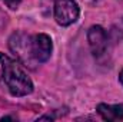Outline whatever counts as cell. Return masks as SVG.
I'll return each mask as SVG.
<instances>
[{
	"label": "cell",
	"instance_id": "cell-1",
	"mask_svg": "<svg viewBox=\"0 0 123 122\" xmlns=\"http://www.w3.org/2000/svg\"><path fill=\"white\" fill-rule=\"evenodd\" d=\"M3 81L13 96H26L33 92V82L19 62L0 52Z\"/></svg>",
	"mask_w": 123,
	"mask_h": 122
},
{
	"label": "cell",
	"instance_id": "cell-2",
	"mask_svg": "<svg viewBox=\"0 0 123 122\" xmlns=\"http://www.w3.org/2000/svg\"><path fill=\"white\" fill-rule=\"evenodd\" d=\"M52 50H53V43L50 36L44 33H37L29 37V53L33 65L47 62L52 56Z\"/></svg>",
	"mask_w": 123,
	"mask_h": 122
},
{
	"label": "cell",
	"instance_id": "cell-3",
	"mask_svg": "<svg viewBox=\"0 0 123 122\" xmlns=\"http://www.w3.org/2000/svg\"><path fill=\"white\" fill-rule=\"evenodd\" d=\"M80 14L79 4L74 0H56L55 1V19L60 26L73 25Z\"/></svg>",
	"mask_w": 123,
	"mask_h": 122
},
{
	"label": "cell",
	"instance_id": "cell-4",
	"mask_svg": "<svg viewBox=\"0 0 123 122\" xmlns=\"http://www.w3.org/2000/svg\"><path fill=\"white\" fill-rule=\"evenodd\" d=\"M87 42H89V46L92 49V53L94 58L99 59L107 52L109 37H107L106 30L102 26L93 25V26L89 27V30H87Z\"/></svg>",
	"mask_w": 123,
	"mask_h": 122
},
{
	"label": "cell",
	"instance_id": "cell-5",
	"mask_svg": "<svg viewBox=\"0 0 123 122\" xmlns=\"http://www.w3.org/2000/svg\"><path fill=\"white\" fill-rule=\"evenodd\" d=\"M29 34L23 33V32H14L10 39H9V47L10 50L16 55V58L20 62H23L26 66L33 65L30 59V53H29Z\"/></svg>",
	"mask_w": 123,
	"mask_h": 122
},
{
	"label": "cell",
	"instance_id": "cell-6",
	"mask_svg": "<svg viewBox=\"0 0 123 122\" xmlns=\"http://www.w3.org/2000/svg\"><path fill=\"white\" fill-rule=\"evenodd\" d=\"M96 111L105 121H120V119H123V103H119V105L99 103Z\"/></svg>",
	"mask_w": 123,
	"mask_h": 122
},
{
	"label": "cell",
	"instance_id": "cell-7",
	"mask_svg": "<svg viewBox=\"0 0 123 122\" xmlns=\"http://www.w3.org/2000/svg\"><path fill=\"white\" fill-rule=\"evenodd\" d=\"M7 7H10V9H17L19 6H20V3H22V0H1Z\"/></svg>",
	"mask_w": 123,
	"mask_h": 122
},
{
	"label": "cell",
	"instance_id": "cell-8",
	"mask_svg": "<svg viewBox=\"0 0 123 122\" xmlns=\"http://www.w3.org/2000/svg\"><path fill=\"white\" fill-rule=\"evenodd\" d=\"M119 82H120V83L123 85V69H122V72L119 73Z\"/></svg>",
	"mask_w": 123,
	"mask_h": 122
}]
</instances>
